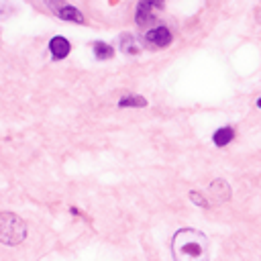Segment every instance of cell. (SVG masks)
Instances as JSON below:
<instances>
[{"label": "cell", "mask_w": 261, "mask_h": 261, "mask_svg": "<svg viewBox=\"0 0 261 261\" xmlns=\"http://www.w3.org/2000/svg\"><path fill=\"white\" fill-rule=\"evenodd\" d=\"M69 49H71V45H69V41L63 39V37H53V39L49 41V51H51V59H53V61L67 57V55H69Z\"/></svg>", "instance_id": "cell-7"}, {"label": "cell", "mask_w": 261, "mask_h": 261, "mask_svg": "<svg viewBox=\"0 0 261 261\" xmlns=\"http://www.w3.org/2000/svg\"><path fill=\"white\" fill-rule=\"evenodd\" d=\"M126 106H137V108H143L147 106V100L139 94H128V96H122L118 100V108H126Z\"/></svg>", "instance_id": "cell-9"}, {"label": "cell", "mask_w": 261, "mask_h": 261, "mask_svg": "<svg viewBox=\"0 0 261 261\" xmlns=\"http://www.w3.org/2000/svg\"><path fill=\"white\" fill-rule=\"evenodd\" d=\"M257 108H261V98H257Z\"/></svg>", "instance_id": "cell-13"}, {"label": "cell", "mask_w": 261, "mask_h": 261, "mask_svg": "<svg viewBox=\"0 0 261 261\" xmlns=\"http://www.w3.org/2000/svg\"><path fill=\"white\" fill-rule=\"evenodd\" d=\"M208 198H210V202H214V204L228 202V200H230V186H228L224 179H214V181H210V186H208Z\"/></svg>", "instance_id": "cell-6"}, {"label": "cell", "mask_w": 261, "mask_h": 261, "mask_svg": "<svg viewBox=\"0 0 261 261\" xmlns=\"http://www.w3.org/2000/svg\"><path fill=\"white\" fill-rule=\"evenodd\" d=\"M171 255L173 261H210L208 237L192 226H184L171 237Z\"/></svg>", "instance_id": "cell-1"}, {"label": "cell", "mask_w": 261, "mask_h": 261, "mask_svg": "<svg viewBox=\"0 0 261 261\" xmlns=\"http://www.w3.org/2000/svg\"><path fill=\"white\" fill-rule=\"evenodd\" d=\"M27 239V224L20 216H16L14 212H2L0 214V241L4 245H20Z\"/></svg>", "instance_id": "cell-2"}, {"label": "cell", "mask_w": 261, "mask_h": 261, "mask_svg": "<svg viewBox=\"0 0 261 261\" xmlns=\"http://www.w3.org/2000/svg\"><path fill=\"white\" fill-rule=\"evenodd\" d=\"M92 47H94V55H96V59H110V57H114V49H112L110 45L102 43V41L94 43Z\"/></svg>", "instance_id": "cell-10"}, {"label": "cell", "mask_w": 261, "mask_h": 261, "mask_svg": "<svg viewBox=\"0 0 261 261\" xmlns=\"http://www.w3.org/2000/svg\"><path fill=\"white\" fill-rule=\"evenodd\" d=\"M188 196H190V200H192L196 206H200V208H208V206H210V200L204 198V194H200V192H194V190H192Z\"/></svg>", "instance_id": "cell-12"}, {"label": "cell", "mask_w": 261, "mask_h": 261, "mask_svg": "<svg viewBox=\"0 0 261 261\" xmlns=\"http://www.w3.org/2000/svg\"><path fill=\"white\" fill-rule=\"evenodd\" d=\"M118 45H120V49H122L124 53H139V47L135 45V39H133L128 33L120 35V39H118Z\"/></svg>", "instance_id": "cell-11"}, {"label": "cell", "mask_w": 261, "mask_h": 261, "mask_svg": "<svg viewBox=\"0 0 261 261\" xmlns=\"http://www.w3.org/2000/svg\"><path fill=\"white\" fill-rule=\"evenodd\" d=\"M49 8L61 18V20H69V22H84V14L73 8L71 4H67L65 0H49Z\"/></svg>", "instance_id": "cell-5"}, {"label": "cell", "mask_w": 261, "mask_h": 261, "mask_svg": "<svg viewBox=\"0 0 261 261\" xmlns=\"http://www.w3.org/2000/svg\"><path fill=\"white\" fill-rule=\"evenodd\" d=\"M232 137H234L232 126H220L218 130H214L212 141H214V145H216V147H226V145L232 141Z\"/></svg>", "instance_id": "cell-8"}, {"label": "cell", "mask_w": 261, "mask_h": 261, "mask_svg": "<svg viewBox=\"0 0 261 261\" xmlns=\"http://www.w3.org/2000/svg\"><path fill=\"white\" fill-rule=\"evenodd\" d=\"M141 41L149 49H163V47H167L171 43V33H169L167 27H155V29L145 31Z\"/></svg>", "instance_id": "cell-3"}, {"label": "cell", "mask_w": 261, "mask_h": 261, "mask_svg": "<svg viewBox=\"0 0 261 261\" xmlns=\"http://www.w3.org/2000/svg\"><path fill=\"white\" fill-rule=\"evenodd\" d=\"M155 8H163V0H139V6H137V24L139 27H151L155 22V14L153 10Z\"/></svg>", "instance_id": "cell-4"}]
</instances>
